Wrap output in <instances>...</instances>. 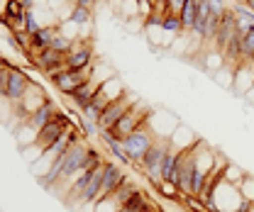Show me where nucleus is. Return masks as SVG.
<instances>
[{"instance_id": "bb28decb", "label": "nucleus", "mask_w": 254, "mask_h": 212, "mask_svg": "<svg viewBox=\"0 0 254 212\" xmlns=\"http://www.w3.org/2000/svg\"><path fill=\"white\" fill-rule=\"evenodd\" d=\"M42 27H44V25H42V22H39V17H37V12H34V7H32V10H27V15H25V32H27V34H34V32H39L42 30Z\"/></svg>"}, {"instance_id": "20e7f679", "label": "nucleus", "mask_w": 254, "mask_h": 212, "mask_svg": "<svg viewBox=\"0 0 254 212\" xmlns=\"http://www.w3.org/2000/svg\"><path fill=\"white\" fill-rule=\"evenodd\" d=\"M154 132H152V124H149V120L144 122V124H139L129 137H127L125 142H123V149H125L127 159H129V163H142V159L147 156V152H149V147L154 144Z\"/></svg>"}, {"instance_id": "f704fd0d", "label": "nucleus", "mask_w": 254, "mask_h": 212, "mask_svg": "<svg viewBox=\"0 0 254 212\" xmlns=\"http://www.w3.org/2000/svg\"><path fill=\"white\" fill-rule=\"evenodd\" d=\"M237 2H242V0H237Z\"/></svg>"}, {"instance_id": "aec40b11", "label": "nucleus", "mask_w": 254, "mask_h": 212, "mask_svg": "<svg viewBox=\"0 0 254 212\" xmlns=\"http://www.w3.org/2000/svg\"><path fill=\"white\" fill-rule=\"evenodd\" d=\"M91 20H93V10H88V7L73 5V10L68 12V22H71V25L86 27V25H91Z\"/></svg>"}, {"instance_id": "39448f33", "label": "nucleus", "mask_w": 254, "mask_h": 212, "mask_svg": "<svg viewBox=\"0 0 254 212\" xmlns=\"http://www.w3.org/2000/svg\"><path fill=\"white\" fill-rule=\"evenodd\" d=\"M149 117H152V112H149L142 103H134V105L127 110L125 115L118 120V124L110 129V137H113V139H118V142H125L127 137H129V134H132L139 124H144Z\"/></svg>"}, {"instance_id": "9b49d317", "label": "nucleus", "mask_w": 254, "mask_h": 212, "mask_svg": "<svg viewBox=\"0 0 254 212\" xmlns=\"http://www.w3.org/2000/svg\"><path fill=\"white\" fill-rule=\"evenodd\" d=\"M49 98L44 95V88L39 86V83H34L32 81L30 83V88H27V93L22 95V100L15 105V115H17V122H22L25 117H30L34 110H39L44 103H47Z\"/></svg>"}, {"instance_id": "f3484780", "label": "nucleus", "mask_w": 254, "mask_h": 212, "mask_svg": "<svg viewBox=\"0 0 254 212\" xmlns=\"http://www.w3.org/2000/svg\"><path fill=\"white\" fill-rule=\"evenodd\" d=\"M232 12H235V20H237V34H250L254 32V10L250 7H245L242 2H237L235 7H232Z\"/></svg>"}, {"instance_id": "f8f14e48", "label": "nucleus", "mask_w": 254, "mask_h": 212, "mask_svg": "<svg viewBox=\"0 0 254 212\" xmlns=\"http://www.w3.org/2000/svg\"><path fill=\"white\" fill-rule=\"evenodd\" d=\"M110 76H98V68L93 71V76L86 81V83H81L76 91L71 93V95H66V98H71V103L78 107V110H83V107H88L91 103H93V98H95V93H98V88L108 81Z\"/></svg>"}, {"instance_id": "4468645a", "label": "nucleus", "mask_w": 254, "mask_h": 212, "mask_svg": "<svg viewBox=\"0 0 254 212\" xmlns=\"http://www.w3.org/2000/svg\"><path fill=\"white\" fill-rule=\"evenodd\" d=\"M137 100L134 98H129V93H125L120 100H115V103H110L105 110H103V115H100V120H98V127H100V132H110L115 124H118V120L125 115L127 110L134 105Z\"/></svg>"}, {"instance_id": "b1692460", "label": "nucleus", "mask_w": 254, "mask_h": 212, "mask_svg": "<svg viewBox=\"0 0 254 212\" xmlns=\"http://www.w3.org/2000/svg\"><path fill=\"white\" fill-rule=\"evenodd\" d=\"M52 49L68 56V52L73 49V37H68V34H64V32L59 30V34H57V37H54V42H52Z\"/></svg>"}, {"instance_id": "9d476101", "label": "nucleus", "mask_w": 254, "mask_h": 212, "mask_svg": "<svg viewBox=\"0 0 254 212\" xmlns=\"http://www.w3.org/2000/svg\"><path fill=\"white\" fill-rule=\"evenodd\" d=\"M127 178V173L115 163V161H105V173H103V183H100V190H98V195H95L93 200V210L95 205H100L105 198H110L115 190H118V185Z\"/></svg>"}, {"instance_id": "7ed1b4c3", "label": "nucleus", "mask_w": 254, "mask_h": 212, "mask_svg": "<svg viewBox=\"0 0 254 212\" xmlns=\"http://www.w3.org/2000/svg\"><path fill=\"white\" fill-rule=\"evenodd\" d=\"M125 93L127 91H125V86H123V81H120L118 76H110V78L98 88L93 103H91L88 107H83V110H81V117H86V120H91V122H98L100 120V115H103V110H105L110 103L120 100Z\"/></svg>"}, {"instance_id": "393cba45", "label": "nucleus", "mask_w": 254, "mask_h": 212, "mask_svg": "<svg viewBox=\"0 0 254 212\" xmlns=\"http://www.w3.org/2000/svg\"><path fill=\"white\" fill-rule=\"evenodd\" d=\"M254 59V32L242 37V63H252Z\"/></svg>"}, {"instance_id": "412c9836", "label": "nucleus", "mask_w": 254, "mask_h": 212, "mask_svg": "<svg viewBox=\"0 0 254 212\" xmlns=\"http://www.w3.org/2000/svg\"><path fill=\"white\" fill-rule=\"evenodd\" d=\"M154 188L159 190V195L161 198H166V200H174V203H181V190L176 188V183H171V181H159L154 183Z\"/></svg>"}, {"instance_id": "2eb2a0df", "label": "nucleus", "mask_w": 254, "mask_h": 212, "mask_svg": "<svg viewBox=\"0 0 254 212\" xmlns=\"http://www.w3.org/2000/svg\"><path fill=\"white\" fill-rule=\"evenodd\" d=\"M32 63H34L42 73L54 76V73H59V71L66 68V54H59V52H54V49H44V52H39L37 56H32Z\"/></svg>"}, {"instance_id": "4be33fe9", "label": "nucleus", "mask_w": 254, "mask_h": 212, "mask_svg": "<svg viewBox=\"0 0 254 212\" xmlns=\"http://www.w3.org/2000/svg\"><path fill=\"white\" fill-rule=\"evenodd\" d=\"M245 176H247V173H245L240 166H235V163H225V168H222V181L232 183V185H240Z\"/></svg>"}, {"instance_id": "ddd939ff", "label": "nucleus", "mask_w": 254, "mask_h": 212, "mask_svg": "<svg viewBox=\"0 0 254 212\" xmlns=\"http://www.w3.org/2000/svg\"><path fill=\"white\" fill-rule=\"evenodd\" d=\"M91 66H95L91 42H88V39L73 42V49H71L68 56H66V68H68V71H83V68H91Z\"/></svg>"}, {"instance_id": "7c9ffc66", "label": "nucleus", "mask_w": 254, "mask_h": 212, "mask_svg": "<svg viewBox=\"0 0 254 212\" xmlns=\"http://www.w3.org/2000/svg\"><path fill=\"white\" fill-rule=\"evenodd\" d=\"M17 2H20V5H22V7H27V10H32V7H34V2H37V0H17Z\"/></svg>"}, {"instance_id": "cd10ccee", "label": "nucleus", "mask_w": 254, "mask_h": 212, "mask_svg": "<svg viewBox=\"0 0 254 212\" xmlns=\"http://www.w3.org/2000/svg\"><path fill=\"white\" fill-rule=\"evenodd\" d=\"M237 188H240V193H242V198H245V200L254 203V176H245L242 183H240Z\"/></svg>"}, {"instance_id": "6e6552de", "label": "nucleus", "mask_w": 254, "mask_h": 212, "mask_svg": "<svg viewBox=\"0 0 254 212\" xmlns=\"http://www.w3.org/2000/svg\"><path fill=\"white\" fill-rule=\"evenodd\" d=\"M30 76L22 71V68H17V66H12L10 63V68H7V78H5V100L15 107L20 100H22V95L27 93V88H30Z\"/></svg>"}, {"instance_id": "f257e3e1", "label": "nucleus", "mask_w": 254, "mask_h": 212, "mask_svg": "<svg viewBox=\"0 0 254 212\" xmlns=\"http://www.w3.org/2000/svg\"><path fill=\"white\" fill-rule=\"evenodd\" d=\"M71 127H73V124H71V117H68V112L59 110V115H57L54 120L49 122V124H47V127H44V129H42L39 134H37V139L32 142V147H27V149H25V152H30V149H32V154H27L25 159H27L30 163H34V161H37V159H39L42 154L47 152L49 147H54V144H57V142L62 139L64 134H66V132L71 129Z\"/></svg>"}, {"instance_id": "1a4fd4ad", "label": "nucleus", "mask_w": 254, "mask_h": 212, "mask_svg": "<svg viewBox=\"0 0 254 212\" xmlns=\"http://www.w3.org/2000/svg\"><path fill=\"white\" fill-rule=\"evenodd\" d=\"M93 71H95V66H91V68H83V71H68V68H64V71H59V73L49 76V81H52V86H54L59 93H64V95H71V93L76 91L81 83H86V81L93 76Z\"/></svg>"}, {"instance_id": "72a5a7b5", "label": "nucleus", "mask_w": 254, "mask_h": 212, "mask_svg": "<svg viewBox=\"0 0 254 212\" xmlns=\"http://www.w3.org/2000/svg\"><path fill=\"white\" fill-rule=\"evenodd\" d=\"M154 2H159V0H152V5H154Z\"/></svg>"}, {"instance_id": "0eeeda50", "label": "nucleus", "mask_w": 254, "mask_h": 212, "mask_svg": "<svg viewBox=\"0 0 254 212\" xmlns=\"http://www.w3.org/2000/svg\"><path fill=\"white\" fill-rule=\"evenodd\" d=\"M215 161H218V154H213L205 144H200L198 156H195V166H193V188H190V195H195V198L200 195V190H203V185L208 181Z\"/></svg>"}, {"instance_id": "6ab92c4d", "label": "nucleus", "mask_w": 254, "mask_h": 212, "mask_svg": "<svg viewBox=\"0 0 254 212\" xmlns=\"http://www.w3.org/2000/svg\"><path fill=\"white\" fill-rule=\"evenodd\" d=\"M149 205H152V203H149V195H147L144 190H139V193H137L129 203H125L118 212H144Z\"/></svg>"}, {"instance_id": "a878e982", "label": "nucleus", "mask_w": 254, "mask_h": 212, "mask_svg": "<svg viewBox=\"0 0 254 212\" xmlns=\"http://www.w3.org/2000/svg\"><path fill=\"white\" fill-rule=\"evenodd\" d=\"M78 129L83 132V137H86V139H95V137H100V127H98V122H91V120H86V117H81V120H78Z\"/></svg>"}, {"instance_id": "423d86ee", "label": "nucleus", "mask_w": 254, "mask_h": 212, "mask_svg": "<svg viewBox=\"0 0 254 212\" xmlns=\"http://www.w3.org/2000/svg\"><path fill=\"white\" fill-rule=\"evenodd\" d=\"M169 147H171V137H157L154 139V144L149 147V152L147 156L142 159V171L147 173V178L152 183H159L161 181V163H164V156L169 152Z\"/></svg>"}, {"instance_id": "f03ea898", "label": "nucleus", "mask_w": 254, "mask_h": 212, "mask_svg": "<svg viewBox=\"0 0 254 212\" xmlns=\"http://www.w3.org/2000/svg\"><path fill=\"white\" fill-rule=\"evenodd\" d=\"M59 115V110H57V105L52 103V100H47L39 110H34L30 117H25V120L17 124V129H15V137H17V144H20V149H25V144H27V134H30V147L32 142L37 139V134L49 124V122L54 120Z\"/></svg>"}, {"instance_id": "473e14b6", "label": "nucleus", "mask_w": 254, "mask_h": 212, "mask_svg": "<svg viewBox=\"0 0 254 212\" xmlns=\"http://www.w3.org/2000/svg\"><path fill=\"white\" fill-rule=\"evenodd\" d=\"M250 212H254V203H252V208H250Z\"/></svg>"}, {"instance_id": "a211bd4d", "label": "nucleus", "mask_w": 254, "mask_h": 212, "mask_svg": "<svg viewBox=\"0 0 254 212\" xmlns=\"http://www.w3.org/2000/svg\"><path fill=\"white\" fill-rule=\"evenodd\" d=\"M195 15H198V0H186V5L179 12V20L184 25V32H190L195 25Z\"/></svg>"}, {"instance_id": "5701e85b", "label": "nucleus", "mask_w": 254, "mask_h": 212, "mask_svg": "<svg viewBox=\"0 0 254 212\" xmlns=\"http://www.w3.org/2000/svg\"><path fill=\"white\" fill-rule=\"evenodd\" d=\"M164 34L171 37V39H176L179 34H184V25H181V20L176 15H166L164 17Z\"/></svg>"}, {"instance_id": "c85d7f7f", "label": "nucleus", "mask_w": 254, "mask_h": 212, "mask_svg": "<svg viewBox=\"0 0 254 212\" xmlns=\"http://www.w3.org/2000/svg\"><path fill=\"white\" fill-rule=\"evenodd\" d=\"M164 2H166V12L169 15H176V17H179L181 7L186 5V0H164Z\"/></svg>"}, {"instance_id": "2f4dec72", "label": "nucleus", "mask_w": 254, "mask_h": 212, "mask_svg": "<svg viewBox=\"0 0 254 212\" xmlns=\"http://www.w3.org/2000/svg\"><path fill=\"white\" fill-rule=\"evenodd\" d=\"M245 98H247V100H252V103H254V83H252V88H250V93H247Z\"/></svg>"}, {"instance_id": "c756f323", "label": "nucleus", "mask_w": 254, "mask_h": 212, "mask_svg": "<svg viewBox=\"0 0 254 212\" xmlns=\"http://www.w3.org/2000/svg\"><path fill=\"white\" fill-rule=\"evenodd\" d=\"M95 2L98 0H73V5H81V7H88V10H93Z\"/></svg>"}, {"instance_id": "dca6fc26", "label": "nucleus", "mask_w": 254, "mask_h": 212, "mask_svg": "<svg viewBox=\"0 0 254 212\" xmlns=\"http://www.w3.org/2000/svg\"><path fill=\"white\" fill-rule=\"evenodd\" d=\"M57 34H59V25H44L39 32H34L30 37V59L44 49H52V42Z\"/></svg>"}]
</instances>
